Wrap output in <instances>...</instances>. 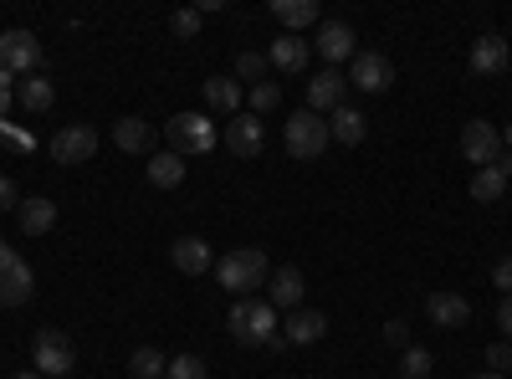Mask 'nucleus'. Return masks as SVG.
I'll return each mask as SVG.
<instances>
[{
    "label": "nucleus",
    "instance_id": "10",
    "mask_svg": "<svg viewBox=\"0 0 512 379\" xmlns=\"http://www.w3.org/2000/svg\"><path fill=\"white\" fill-rule=\"evenodd\" d=\"M98 154V134L88 129V123H67L62 134H52V159L57 164H93Z\"/></svg>",
    "mask_w": 512,
    "mask_h": 379
},
{
    "label": "nucleus",
    "instance_id": "17",
    "mask_svg": "<svg viewBox=\"0 0 512 379\" xmlns=\"http://www.w3.org/2000/svg\"><path fill=\"white\" fill-rule=\"evenodd\" d=\"M425 318H431L436 328H461L466 318H472V303H466L461 292H431V298H425Z\"/></svg>",
    "mask_w": 512,
    "mask_h": 379
},
{
    "label": "nucleus",
    "instance_id": "21",
    "mask_svg": "<svg viewBox=\"0 0 512 379\" xmlns=\"http://www.w3.org/2000/svg\"><path fill=\"white\" fill-rule=\"evenodd\" d=\"M113 144H118L123 154H149V149H154V123H144V118H118V123H113Z\"/></svg>",
    "mask_w": 512,
    "mask_h": 379
},
{
    "label": "nucleus",
    "instance_id": "26",
    "mask_svg": "<svg viewBox=\"0 0 512 379\" xmlns=\"http://www.w3.org/2000/svg\"><path fill=\"white\" fill-rule=\"evenodd\" d=\"M149 185H154V190L185 185V159H180V154H154V159H149Z\"/></svg>",
    "mask_w": 512,
    "mask_h": 379
},
{
    "label": "nucleus",
    "instance_id": "29",
    "mask_svg": "<svg viewBox=\"0 0 512 379\" xmlns=\"http://www.w3.org/2000/svg\"><path fill=\"white\" fill-rule=\"evenodd\" d=\"M128 369H134V379H164L169 359L159 349H134V359H128Z\"/></svg>",
    "mask_w": 512,
    "mask_h": 379
},
{
    "label": "nucleus",
    "instance_id": "15",
    "mask_svg": "<svg viewBox=\"0 0 512 379\" xmlns=\"http://www.w3.org/2000/svg\"><path fill=\"white\" fill-rule=\"evenodd\" d=\"M344 93H349V77H338V67L318 72L308 82V108L313 113H333V108H344Z\"/></svg>",
    "mask_w": 512,
    "mask_h": 379
},
{
    "label": "nucleus",
    "instance_id": "31",
    "mask_svg": "<svg viewBox=\"0 0 512 379\" xmlns=\"http://www.w3.org/2000/svg\"><path fill=\"white\" fill-rule=\"evenodd\" d=\"M164 379H205V359L200 354H175L164 369Z\"/></svg>",
    "mask_w": 512,
    "mask_h": 379
},
{
    "label": "nucleus",
    "instance_id": "22",
    "mask_svg": "<svg viewBox=\"0 0 512 379\" xmlns=\"http://www.w3.org/2000/svg\"><path fill=\"white\" fill-rule=\"evenodd\" d=\"M16 221H21V231H26V236H47V231L57 226V205H52L47 195H36V200H21Z\"/></svg>",
    "mask_w": 512,
    "mask_h": 379
},
{
    "label": "nucleus",
    "instance_id": "34",
    "mask_svg": "<svg viewBox=\"0 0 512 379\" xmlns=\"http://www.w3.org/2000/svg\"><path fill=\"white\" fill-rule=\"evenodd\" d=\"M487 364H492V374H507V369H512V344L497 339V344L487 349Z\"/></svg>",
    "mask_w": 512,
    "mask_h": 379
},
{
    "label": "nucleus",
    "instance_id": "43",
    "mask_svg": "<svg viewBox=\"0 0 512 379\" xmlns=\"http://www.w3.org/2000/svg\"><path fill=\"white\" fill-rule=\"evenodd\" d=\"M507 374H512V369H507Z\"/></svg>",
    "mask_w": 512,
    "mask_h": 379
},
{
    "label": "nucleus",
    "instance_id": "33",
    "mask_svg": "<svg viewBox=\"0 0 512 379\" xmlns=\"http://www.w3.org/2000/svg\"><path fill=\"white\" fill-rule=\"evenodd\" d=\"M200 21H205V16L190 6V11H175V16H169V31H175L180 41H195V36H200Z\"/></svg>",
    "mask_w": 512,
    "mask_h": 379
},
{
    "label": "nucleus",
    "instance_id": "32",
    "mask_svg": "<svg viewBox=\"0 0 512 379\" xmlns=\"http://www.w3.org/2000/svg\"><path fill=\"white\" fill-rule=\"evenodd\" d=\"M436 369H431V354L425 349H405V359H400V379H431Z\"/></svg>",
    "mask_w": 512,
    "mask_h": 379
},
{
    "label": "nucleus",
    "instance_id": "25",
    "mask_svg": "<svg viewBox=\"0 0 512 379\" xmlns=\"http://www.w3.org/2000/svg\"><path fill=\"white\" fill-rule=\"evenodd\" d=\"M16 98H21V108H26V113H47V108L57 103V82L36 72V77H26L21 88H16Z\"/></svg>",
    "mask_w": 512,
    "mask_h": 379
},
{
    "label": "nucleus",
    "instance_id": "4",
    "mask_svg": "<svg viewBox=\"0 0 512 379\" xmlns=\"http://www.w3.org/2000/svg\"><path fill=\"white\" fill-rule=\"evenodd\" d=\"M226 323H231V333L241 344H272L277 339V308L267 298H241Z\"/></svg>",
    "mask_w": 512,
    "mask_h": 379
},
{
    "label": "nucleus",
    "instance_id": "28",
    "mask_svg": "<svg viewBox=\"0 0 512 379\" xmlns=\"http://www.w3.org/2000/svg\"><path fill=\"white\" fill-rule=\"evenodd\" d=\"M267 72H272V62H267V52H241L236 57V82H267Z\"/></svg>",
    "mask_w": 512,
    "mask_h": 379
},
{
    "label": "nucleus",
    "instance_id": "38",
    "mask_svg": "<svg viewBox=\"0 0 512 379\" xmlns=\"http://www.w3.org/2000/svg\"><path fill=\"white\" fill-rule=\"evenodd\" d=\"M497 328H502V339L512 344V298H502V303H497Z\"/></svg>",
    "mask_w": 512,
    "mask_h": 379
},
{
    "label": "nucleus",
    "instance_id": "7",
    "mask_svg": "<svg viewBox=\"0 0 512 379\" xmlns=\"http://www.w3.org/2000/svg\"><path fill=\"white\" fill-rule=\"evenodd\" d=\"M41 41L26 31V26H11V31H0V72H31L36 77V67H41Z\"/></svg>",
    "mask_w": 512,
    "mask_h": 379
},
{
    "label": "nucleus",
    "instance_id": "9",
    "mask_svg": "<svg viewBox=\"0 0 512 379\" xmlns=\"http://www.w3.org/2000/svg\"><path fill=\"white\" fill-rule=\"evenodd\" d=\"M349 88H359V93H390L395 88V62L384 52H359L354 72H349Z\"/></svg>",
    "mask_w": 512,
    "mask_h": 379
},
{
    "label": "nucleus",
    "instance_id": "12",
    "mask_svg": "<svg viewBox=\"0 0 512 379\" xmlns=\"http://www.w3.org/2000/svg\"><path fill=\"white\" fill-rule=\"evenodd\" d=\"M354 26L349 21H323L318 26V57L328 62V67H338V62H349V57H359V47H354Z\"/></svg>",
    "mask_w": 512,
    "mask_h": 379
},
{
    "label": "nucleus",
    "instance_id": "41",
    "mask_svg": "<svg viewBox=\"0 0 512 379\" xmlns=\"http://www.w3.org/2000/svg\"><path fill=\"white\" fill-rule=\"evenodd\" d=\"M472 379H502V374H492V369H487V374H472Z\"/></svg>",
    "mask_w": 512,
    "mask_h": 379
},
{
    "label": "nucleus",
    "instance_id": "16",
    "mask_svg": "<svg viewBox=\"0 0 512 379\" xmlns=\"http://www.w3.org/2000/svg\"><path fill=\"white\" fill-rule=\"evenodd\" d=\"M169 262H175V272H185V277H205V272H210V241H200V236H175V246H169Z\"/></svg>",
    "mask_w": 512,
    "mask_h": 379
},
{
    "label": "nucleus",
    "instance_id": "14",
    "mask_svg": "<svg viewBox=\"0 0 512 379\" xmlns=\"http://www.w3.org/2000/svg\"><path fill=\"white\" fill-rule=\"evenodd\" d=\"M303 292H308V282H303V272L297 267H277L272 277H267V303L282 313H297V303H303Z\"/></svg>",
    "mask_w": 512,
    "mask_h": 379
},
{
    "label": "nucleus",
    "instance_id": "23",
    "mask_svg": "<svg viewBox=\"0 0 512 379\" xmlns=\"http://www.w3.org/2000/svg\"><path fill=\"white\" fill-rule=\"evenodd\" d=\"M328 134H333L338 144H349V149H354V144H364V134H369V118H364L359 108H349V103H344V108H333Z\"/></svg>",
    "mask_w": 512,
    "mask_h": 379
},
{
    "label": "nucleus",
    "instance_id": "8",
    "mask_svg": "<svg viewBox=\"0 0 512 379\" xmlns=\"http://www.w3.org/2000/svg\"><path fill=\"white\" fill-rule=\"evenodd\" d=\"M461 154H466V164H482V170H492V164L502 159V134L492 129L487 118H472L461 129Z\"/></svg>",
    "mask_w": 512,
    "mask_h": 379
},
{
    "label": "nucleus",
    "instance_id": "36",
    "mask_svg": "<svg viewBox=\"0 0 512 379\" xmlns=\"http://www.w3.org/2000/svg\"><path fill=\"white\" fill-rule=\"evenodd\" d=\"M492 287L502 292V298H512V257H502V262L492 267Z\"/></svg>",
    "mask_w": 512,
    "mask_h": 379
},
{
    "label": "nucleus",
    "instance_id": "6",
    "mask_svg": "<svg viewBox=\"0 0 512 379\" xmlns=\"http://www.w3.org/2000/svg\"><path fill=\"white\" fill-rule=\"evenodd\" d=\"M36 292V277L26 267V257H16V251L0 241V308H26Z\"/></svg>",
    "mask_w": 512,
    "mask_h": 379
},
{
    "label": "nucleus",
    "instance_id": "39",
    "mask_svg": "<svg viewBox=\"0 0 512 379\" xmlns=\"http://www.w3.org/2000/svg\"><path fill=\"white\" fill-rule=\"evenodd\" d=\"M497 170H502V175H507V180H512V149H507V154H502V159H497Z\"/></svg>",
    "mask_w": 512,
    "mask_h": 379
},
{
    "label": "nucleus",
    "instance_id": "24",
    "mask_svg": "<svg viewBox=\"0 0 512 379\" xmlns=\"http://www.w3.org/2000/svg\"><path fill=\"white\" fill-rule=\"evenodd\" d=\"M272 16L297 36V31H303V26H323V11H318V0H277V6H272Z\"/></svg>",
    "mask_w": 512,
    "mask_h": 379
},
{
    "label": "nucleus",
    "instance_id": "1",
    "mask_svg": "<svg viewBox=\"0 0 512 379\" xmlns=\"http://www.w3.org/2000/svg\"><path fill=\"white\" fill-rule=\"evenodd\" d=\"M216 277H221V287L231 292V298L241 303V298H251L256 287H267L272 262H267L262 246H236V251H226V257L216 262Z\"/></svg>",
    "mask_w": 512,
    "mask_h": 379
},
{
    "label": "nucleus",
    "instance_id": "19",
    "mask_svg": "<svg viewBox=\"0 0 512 379\" xmlns=\"http://www.w3.org/2000/svg\"><path fill=\"white\" fill-rule=\"evenodd\" d=\"M308 57H313V47H308L303 36H292V31H282V36L272 41V52H267V62H272L277 72H303Z\"/></svg>",
    "mask_w": 512,
    "mask_h": 379
},
{
    "label": "nucleus",
    "instance_id": "27",
    "mask_svg": "<svg viewBox=\"0 0 512 379\" xmlns=\"http://www.w3.org/2000/svg\"><path fill=\"white\" fill-rule=\"evenodd\" d=\"M502 190H507V175L497 170H477V180H472V200H482V205H492V200H502Z\"/></svg>",
    "mask_w": 512,
    "mask_h": 379
},
{
    "label": "nucleus",
    "instance_id": "11",
    "mask_svg": "<svg viewBox=\"0 0 512 379\" xmlns=\"http://www.w3.org/2000/svg\"><path fill=\"white\" fill-rule=\"evenodd\" d=\"M262 144H267V129H262V118H256V113H236L226 123V149L236 159H256V154H262Z\"/></svg>",
    "mask_w": 512,
    "mask_h": 379
},
{
    "label": "nucleus",
    "instance_id": "20",
    "mask_svg": "<svg viewBox=\"0 0 512 379\" xmlns=\"http://www.w3.org/2000/svg\"><path fill=\"white\" fill-rule=\"evenodd\" d=\"M205 103H210V113L236 118L241 103H246V93H241V82H236V77H210V82H205Z\"/></svg>",
    "mask_w": 512,
    "mask_h": 379
},
{
    "label": "nucleus",
    "instance_id": "42",
    "mask_svg": "<svg viewBox=\"0 0 512 379\" xmlns=\"http://www.w3.org/2000/svg\"><path fill=\"white\" fill-rule=\"evenodd\" d=\"M502 139H507V144H512V123H507V129H502Z\"/></svg>",
    "mask_w": 512,
    "mask_h": 379
},
{
    "label": "nucleus",
    "instance_id": "5",
    "mask_svg": "<svg viewBox=\"0 0 512 379\" xmlns=\"http://www.w3.org/2000/svg\"><path fill=\"white\" fill-rule=\"evenodd\" d=\"M72 364H77V354H72V339H67L62 328H41L36 339H31V369L41 379H67Z\"/></svg>",
    "mask_w": 512,
    "mask_h": 379
},
{
    "label": "nucleus",
    "instance_id": "18",
    "mask_svg": "<svg viewBox=\"0 0 512 379\" xmlns=\"http://www.w3.org/2000/svg\"><path fill=\"white\" fill-rule=\"evenodd\" d=\"M328 333V318L318 313V308H297V313H287V323H282V339L287 344H318Z\"/></svg>",
    "mask_w": 512,
    "mask_h": 379
},
{
    "label": "nucleus",
    "instance_id": "35",
    "mask_svg": "<svg viewBox=\"0 0 512 379\" xmlns=\"http://www.w3.org/2000/svg\"><path fill=\"white\" fill-rule=\"evenodd\" d=\"M384 344L410 349V323H405V318H390V323H384Z\"/></svg>",
    "mask_w": 512,
    "mask_h": 379
},
{
    "label": "nucleus",
    "instance_id": "30",
    "mask_svg": "<svg viewBox=\"0 0 512 379\" xmlns=\"http://www.w3.org/2000/svg\"><path fill=\"white\" fill-rule=\"evenodd\" d=\"M277 103H282V88H277V82H256V88L246 93V113H256V118L272 113Z\"/></svg>",
    "mask_w": 512,
    "mask_h": 379
},
{
    "label": "nucleus",
    "instance_id": "3",
    "mask_svg": "<svg viewBox=\"0 0 512 379\" xmlns=\"http://www.w3.org/2000/svg\"><path fill=\"white\" fill-rule=\"evenodd\" d=\"M164 134H169V154H210L216 149V118H205V113H175L164 123Z\"/></svg>",
    "mask_w": 512,
    "mask_h": 379
},
{
    "label": "nucleus",
    "instance_id": "37",
    "mask_svg": "<svg viewBox=\"0 0 512 379\" xmlns=\"http://www.w3.org/2000/svg\"><path fill=\"white\" fill-rule=\"evenodd\" d=\"M0 210H21V190L11 175H0Z\"/></svg>",
    "mask_w": 512,
    "mask_h": 379
},
{
    "label": "nucleus",
    "instance_id": "2",
    "mask_svg": "<svg viewBox=\"0 0 512 379\" xmlns=\"http://www.w3.org/2000/svg\"><path fill=\"white\" fill-rule=\"evenodd\" d=\"M282 144H287V154H292V159H318V154L333 144L328 118H323V113H313V108H297V113L287 118V129H282Z\"/></svg>",
    "mask_w": 512,
    "mask_h": 379
},
{
    "label": "nucleus",
    "instance_id": "13",
    "mask_svg": "<svg viewBox=\"0 0 512 379\" xmlns=\"http://www.w3.org/2000/svg\"><path fill=\"white\" fill-rule=\"evenodd\" d=\"M507 67H512V47H507L497 31H487V36L472 41V72L477 77H502Z\"/></svg>",
    "mask_w": 512,
    "mask_h": 379
},
{
    "label": "nucleus",
    "instance_id": "40",
    "mask_svg": "<svg viewBox=\"0 0 512 379\" xmlns=\"http://www.w3.org/2000/svg\"><path fill=\"white\" fill-rule=\"evenodd\" d=\"M16 379H41V374H36V369H21V374H16Z\"/></svg>",
    "mask_w": 512,
    "mask_h": 379
}]
</instances>
